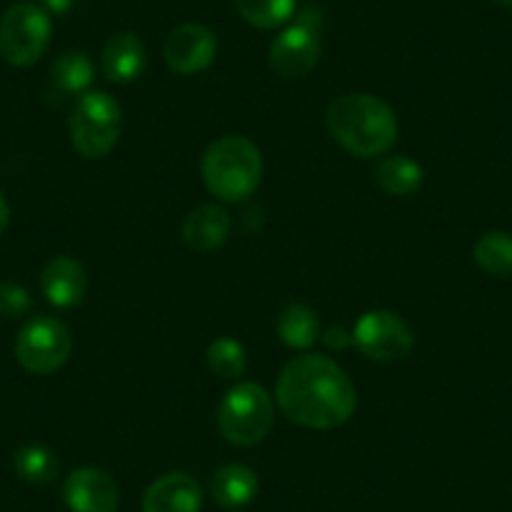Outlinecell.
I'll list each match as a JSON object with an SVG mask.
<instances>
[{
	"instance_id": "cell-25",
	"label": "cell",
	"mask_w": 512,
	"mask_h": 512,
	"mask_svg": "<svg viewBox=\"0 0 512 512\" xmlns=\"http://www.w3.org/2000/svg\"><path fill=\"white\" fill-rule=\"evenodd\" d=\"M324 344H327L329 349H344L349 347V344H354V337L344 327H329L327 332H324Z\"/></svg>"
},
{
	"instance_id": "cell-14",
	"label": "cell",
	"mask_w": 512,
	"mask_h": 512,
	"mask_svg": "<svg viewBox=\"0 0 512 512\" xmlns=\"http://www.w3.org/2000/svg\"><path fill=\"white\" fill-rule=\"evenodd\" d=\"M101 68L103 76L113 83L136 81L146 68L144 41L131 31L113 33L103 46Z\"/></svg>"
},
{
	"instance_id": "cell-6",
	"label": "cell",
	"mask_w": 512,
	"mask_h": 512,
	"mask_svg": "<svg viewBox=\"0 0 512 512\" xmlns=\"http://www.w3.org/2000/svg\"><path fill=\"white\" fill-rule=\"evenodd\" d=\"M322 11L307 6L297 13V21L284 28L269 46V66L277 76L297 81L319 63L322 53Z\"/></svg>"
},
{
	"instance_id": "cell-7",
	"label": "cell",
	"mask_w": 512,
	"mask_h": 512,
	"mask_svg": "<svg viewBox=\"0 0 512 512\" xmlns=\"http://www.w3.org/2000/svg\"><path fill=\"white\" fill-rule=\"evenodd\" d=\"M51 16L33 3L11 6L0 18V56L16 68L38 63L51 43Z\"/></svg>"
},
{
	"instance_id": "cell-27",
	"label": "cell",
	"mask_w": 512,
	"mask_h": 512,
	"mask_svg": "<svg viewBox=\"0 0 512 512\" xmlns=\"http://www.w3.org/2000/svg\"><path fill=\"white\" fill-rule=\"evenodd\" d=\"M8 221H11V209H8L6 196L0 194V234H3V231H6Z\"/></svg>"
},
{
	"instance_id": "cell-23",
	"label": "cell",
	"mask_w": 512,
	"mask_h": 512,
	"mask_svg": "<svg viewBox=\"0 0 512 512\" xmlns=\"http://www.w3.org/2000/svg\"><path fill=\"white\" fill-rule=\"evenodd\" d=\"M209 369L221 379H239L246 372V349L231 337H219L206 349Z\"/></svg>"
},
{
	"instance_id": "cell-1",
	"label": "cell",
	"mask_w": 512,
	"mask_h": 512,
	"mask_svg": "<svg viewBox=\"0 0 512 512\" xmlns=\"http://www.w3.org/2000/svg\"><path fill=\"white\" fill-rule=\"evenodd\" d=\"M277 405L307 430H334L352 420L357 390L334 359L302 354L284 364L277 379Z\"/></svg>"
},
{
	"instance_id": "cell-18",
	"label": "cell",
	"mask_w": 512,
	"mask_h": 512,
	"mask_svg": "<svg viewBox=\"0 0 512 512\" xmlns=\"http://www.w3.org/2000/svg\"><path fill=\"white\" fill-rule=\"evenodd\" d=\"M425 171L410 156H387L374 169V184L390 196H410L422 186Z\"/></svg>"
},
{
	"instance_id": "cell-28",
	"label": "cell",
	"mask_w": 512,
	"mask_h": 512,
	"mask_svg": "<svg viewBox=\"0 0 512 512\" xmlns=\"http://www.w3.org/2000/svg\"><path fill=\"white\" fill-rule=\"evenodd\" d=\"M492 3H497V6H505V8H512V0H492Z\"/></svg>"
},
{
	"instance_id": "cell-3",
	"label": "cell",
	"mask_w": 512,
	"mask_h": 512,
	"mask_svg": "<svg viewBox=\"0 0 512 512\" xmlns=\"http://www.w3.org/2000/svg\"><path fill=\"white\" fill-rule=\"evenodd\" d=\"M262 151L244 136H224L206 149L201 176L206 189L221 201H244L262 181Z\"/></svg>"
},
{
	"instance_id": "cell-21",
	"label": "cell",
	"mask_w": 512,
	"mask_h": 512,
	"mask_svg": "<svg viewBox=\"0 0 512 512\" xmlns=\"http://www.w3.org/2000/svg\"><path fill=\"white\" fill-rule=\"evenodd\" d=\"M13 465H16L18 477L31 485H48L56 480L58 470H61L56 452L46 445H23L16 452Z\"/></svg>"
},
{
	"instance_id": "cell-22",
	"label": "cell",
	"mask_w": 512,
	"mask_h": 512,
	"mask_svg": "<svg viewBox=\"0 0 512 512\" xmlns=\"http://www.w3.org/2000/svg\"><path fill=\"white\" fill-rule=\"evenodd\" d=\"M234 6L246 23L269 31V28L284 26L294 16L297 3L294 0H234Z\"/></svg>"
},
{
	"instance_id": "cell-2",
	"label": "cell",
	"mask_w": 512,
	"mask_h": 512,
	"mask_svg": "<svg viewBox=\"0 0 512 512\" xmlns=\"http://www.w3.org/2000/svg\"><path fill=\"white\" fill-rule=\"evenodd\" d=\"M329 134L359 159H374L395 146L400 123L390 103L372 93H344L327 106Z\"/></svg>"
},
{
	"instance_id": "cell-8",
	"label": "cell",
	"mask_w": 512,
	"mask_h": 512,
	"mask_svg": "<svg viewBox=\"0 0 512 512\" xmlns=\"http://www.w3.org/2000/svg\"><path fill=\"white\" fill-rule=\"evenodd\" d=\"M73 352L71 329L56 317H33L23 324L16 339V357L31 374H53L68 362Z\"/></svg>"
},
{
	"instance_id": "cell-4",
	"label": "cell",
	"mask_w": 512,
	"mask_h": 512,
	"mask_svg": "<svg viewBox=\"0 0 512 512\" xmlns=\"http://www.w3.org/2000/svg\"><path fill=\"white\" fill-rule=\"evenodd\" d=\"M216 425L231 445H259L274 427V400L259 384H234L216 407Z\"/></svg>"
},
{
	"instance_id": "cell-16",
	"label": "cell",
	"mask_w": 512,
	"mask_h": 512,
	"mask_svg": "<svg viewBox=\"0 0 512 512\" xmlns=\"http://www.w3.org/2000/svg\"><path fill=\"white\" fill-rule=\"evenodd\" d=\"M259 492V477L251 467L231 462V465L219 467L211 475L209 482V495L211 500L226 510H236V507L249 505Z\"/></svg>"
},
{
	"instance_id": "cell-24",
	"label": "cell",
	"mask_w": 512,
	"mask_h": 512,
	"mask_svg": "<svg viewBox=\"0 0 512 512\" xmlns=\"http://www.w3.org/2000/svg\"><path fill=\"white\" fill-rule=\"evenodd\" d=\"M31 309V294L16 282H0V317L18 319Z\"/></svg>"
},
{
	"instance_id": "cell-19",
	"label": "cell",
	"mask_w": 512,
	"mask_h": 512,
	"mask_svg": "<svg viewBox=\"0 0 512 512\" xmlns=\"http://www.w3.org/2000/svg\"><path fill=\"white\" fill-rule=\"evenodd\" d=\"M277 332L287 347L309 349L322 337V324L319 314L307 304H287L277 319Z\"/></svg>"
},
{
	"instance_id": "cell-26",
	"label": "cell",
	"mask_w": 512,
	"mask_h": 512,
	"mask_svg": "<svg viewBox=\"0 0 512 512\" xmlns=\"http://www.w3.org/2000/svg\"><path fill=\"white\" fill-rule=\"evenodd\" d=\"M78 0H46V8L51 13H56V16H61V13H68L71 8H76Z\"/></svg>"
},
{
	"instance_id": "cell-11",
	"label": "cell",
	"mask_w": 512,
	"mask_h": 512,
	"mask_svg": "<svg viewBox=\"0 0 512 512\" xmlns=\"http://www.w3.org/2000/svg\"><path fill=\"white\" fill-rule=\"evenodd\" d=\"M63 500L71 512H116L121 502L116 480L101 467H78L63 482Z\"/></svg>"
},
{
	"instance_id": "cell-12",
	"label": "cell",
	"mask_w": 512,
	"mask_h": 512,
	"mask_svg": "<svg viewBox=\"0 0 512 512\" xmlns=\"http://www.w3.org/2000/svg\"><path fill=\"white\" fill-rule=\"evenodd\" d=\"M204 490L186 472H166L144 492V512H201Z\"/></svg>"
},
{
	"instance_id": "cell-5",
	"label": "cell",
	"mask_w": 512,
	"mask_h": 512,
	"mask_svg": "<svg viewBox=\"0 0 512 512\" xmlns=\"http://www.w3.org/2000/svg\"><path fill=\"white\" fill-rule=\"evenodd\" d=\"M123 113L113 96L103 91H88L73 106L68 118L71 144L83 159H103L121 139Z\"/></svg>"
},
{
	"instance_id": "cell-10",
	"label": "cell",
	"mask_w": 512,
	"mask_h": 512,
	"mask_svg": "<svg viewBox=\"0 0 512 512\" xmlns=\"http://www.w3.org/2000/svg\"><path fill=\"white\" fill-rule=\"evenodd\" d=\"M219 41L211 28L201 23H184L174 28L164 43V61L179 76H194L214 63Z\"/></svg>"
},
{
	"instance_id": "cell-17",
	"label": "cell",
	"mask_w": 512,
	"mask_h": 512,
	"mask_svg": "<svg viewBox=\"0 0 512 512\" xmlns=\"http://www.w3.org/2000/svg\"><path fill=\"white\" fill-rule=\"evenodd\" d=\"M93 83V63L86 53L68 51L61 53L56 58V63L51 66V93L63 101V98L78 96L88 93Z\"/></svg>"
},
{
	"instance_id": "cell-9",
	"label": "cell",
	"mask_w": 512,
	"mask_h": 512,
	"mask_svg": "<svg viewBox=\"0 0 512 512\" xmlns=\"http://www.w3.org/2000/svg\"><path fill=\"white\" fill-rule=\"evenodd\" d=\"M354 344L364 357L374 362H400L415 347V334L410 324L395 312L387 309H372L362 314L354 324Z\"/></svg>"
},
{
	"instance_id": "cell-15",
	"label": "cell",
	"mask_w": 512,
	"mask_h": 512,
	"mask_svg": "<svg viewBox=\"0 0 512 512\" xmlns=\"http://www.w3.org/2000/svg\"><path fill=\"white\" fill-rule=\"evenodd\" d=\"M231 231V216L229 211L221 209L216 204H201L184 219V241L189 249L199 251V254H209L224 246Z\"/></svg>"
},
{
	"instance_id": "cell-20",
	"label": "cell",
	"mask_w": 512,
	"mask_h": 512,
	"mask_svg": "<svg viewBox=\"0 0 512 512\" xmlns=\"http://www.w3.org/2000/svg\"><path fill=\"white\" fill-rule=\"evenodd\" d=\"M475 264L495 279L512 277V234L487 231L475 244Z\"/></svg>"
},
{
	"instance_id": "cell-13",
	"label": "cell",
	"mask_w": 512,
	"mask_h": 512,
	"mask_svg": "<svg viewBox=\"0 0 512 512\" xmlns=\"http://www.w3.org/2000/svg\"><path fill=\"white\" fill-rule=\"evenodd\" d=\"M41 287L53 307L73 309L86 299L88 274L73 256H56L43 269Z\"/></svg>"
}]
</instances>
